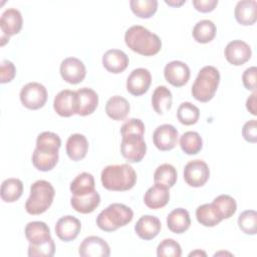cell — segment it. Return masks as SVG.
Instances as JSON below:
<instances>
[{"instance_id": "obj_1", "label": "cell", "mask_w": 257, "mask_h": 257, "mask_svg": "<svg viewBox=\"0 0 257 257\" xmlns=\"http://www.w3.org/2000/svg\"><path fill=\"white\" fill-rule=\"evenodd\" d=\"M120 134L122 157L130 163L141 162L147 152V145L144 140V122L139 118H130L121 125Z\"/></svg>"}, {"instance_id": "obj_2", "label": "cell", "mask_w": 257, "mask_h": 257, "mask_svg": "<svg viewBox=\"0 0 257 257\" xmlns=\"http://www.w3.org/2000/svg\"><path fill=\"white\" fill-rule=\"evenodd\" d=\"M124 41L130 49L145 56L155 55L162 48L160 37L141 25L130 27L125 31Z\"/></svg>"}, {"instance_id": "obj_3", "label": "cell", "mask_w": 257, "mask_h": 257, "mask_svg": "<svg viewBox=\"0 0 257 257\" xmlns=\"http://www.w3.org/2000/svg\"><path fill=\"white\" fill-rule=\"evenodd\" d=\"M102 186L109 191L123 192L133 189L137 183V174L128 164L110 165L100 175Z\"/></svg>"}, {"instance_id": "obj_4", "label": "cell", "mask_w": 257, "mask_h": 257, "mask_svg": "<svg viewBox=\"0 0 257 257\" xmlns=\"http://www.w3.org/2000/svg\"><path fill=\"white\" fill-rule=\"evenodd\" d=\"M134 218L133 210L119 203H113L102 210L97 218L96 225L99 229L105 232H112L119 227H123L132 222Z\"/></svg>"}, {"instance_id": "obj_5", "label": "cell", "mask_w": 257, "mask_h": 257, "mask_svg": "<svg viewBox=\"0 0 257 257\" xmlns=\"http://www.w3.org/2000/svg\"><path fill=\"white\" fill-rule=\"evenodd\" d=\"M220 83L219 70L211 65L200 69L193 85L192 95L201 102H207L213 98Z\"/></svg>"}, {"instance_id": "obj_6", "label": "cell", "mask_w": 257, "mask_h": 257, "mask_svg": "<svg viewBox=\"0 0 257 257\" xmlns=\"http://www.w3.org/2000/svg\"><path fill=\"white\" fill-rule=\"evenodd\" d=\"M55 195L52 185L45 180H38L30 187V196L25 203V210L30 215H40L47 211Z\"/></svg>"}, {"instance_id": "obj_7", "label": "cell", "mask_w": 257, "mask_h": 257, "mask_svg": "<svg viewBox=\"0 0 257 257\" xmlns=\"http://www.w3.org/2000/svg\"><path fill=\"white\" fill-rule=\"evenodd\" d=\"M47 100V90L45 86L38 82H28L20 91L21 103L29 109L41 108Z\"/></svg>"}, {"instance_id": "obj_8", "label": "cell", "mask_w": 257, "mask_h": 257, "mask_svg": "<svg viewBox=\"0 0 257 257\" xmlns=\"http://www.w3.org/2000/svg\"><path fill=\"white\" fill-rule=\"evenodd\" d=\"M210 177L208 165L202 160H194L189 162L184 169L185 182L194 188L204 186Z\"/></svg>"}, {"instance_id": "obj_9", "label": "cell", "mask_w": 257, "mask_h": 257, "mask_svg": "<svg viewBox=\"0 0 257 257\" xmlns=\"http://www.w3.org/2000/svg\"><path fill=\"white\" fill-rule=\"evenodd\" d=\"M59 70L62 79L70 84L81 82L86 75L85 65L75 57H67L62 60Z\"/></svg>"}, {"instance_id": "obj_10", "label": "cell", "mask_w": 257, "mask_h": 257, "mask_svg": "<svg viewBox=\"0 0 257 257\" xmlns=\"http://www.w3.org/2000/svg\"><path fill=\"white\" fill-rule=\"evenodd\" d=\"M179 133L172 124L159 125L153 134V142L157 149L166 152L173 150L178 143Z\"/></svg>"}, {"instance_id": "obj_11", "label": "cell", "mask_w": 257, "mask_h": 257, "mask_svg": "<svg viewBox=\"0 0 257 257\" xmlns=\"http://www.w3.org/2000/svg\"><path fill=\"white\" fill-rule=\"evenodd\" d=\"M189 66L180 60H173L166 64L164 69V75L166 80L176 87L185 85L190 78Z\"/></svg>"}, {"instance_id": "obj_12", "label": "cell", "mask_w": 257, "mask_h": 257, "mask_svg": "<svg viewBox=\"0 0 257 257\" xmlns=\"http://www.w3.org/2000/svg\"><path fill=\"white\" fill-rule=\"evenodd\" d=\"M151 82V72L146 68H137L130 73L126 79V89L131 94L139 96L149 90Z\"/></svg>"}, {"instance_id": "obj_13", "label": "cell", "mask_w": 257, "mask_h": 257, "mask_svg": "<svg viewBox=\"0 0 257 257\" xmlns=\"http://www.w3.org/2000/svg\"><path fill=\"white\" fill-rule=\"evenodd\" d=\"M78 253L82 257H108L110 249L102 238L88 236L79 245Z\"/></svg>"}, {"instance_id": "obj_14", "label": "cell", "mask_w": 257, "mask_h": 257, "mask_svg": "<svg viewBox=\"0 0 257 257\" xmlns=\"http://www.w3.org/2000/svg\"><path fill=\"white\" fill-rule=\"evenodd\" d=\"M227 61L235 66H239L247 62L252 54L251 47L242 40L230 41L224 51Z\"/></svg>"}, {"instance_id": "obj_15", "label": "cell", "mask_w": 257, "mask_h": 257, "mask_svg": "<svg viewBox=\"0 0 257 257\" xmlns=\"http://www.w3.org/2000/svg\"><path fill=\"white\" fill-rule=\"evenodd\" d=\"M55 112L63 117L76 114V91L64 89L56 94L53 100Z\"/></svg>"}, {"instance_id": "obj_16", "label": "cell", "mask_w": 257, "mask_h": 257, "mask_svg": "<svg viewBox=\"0 0 257 257\" xmlns=\"http://www.w3.org/2000/svg\"><path fill=\"white\" fill-rule=\"evenodd\" d=\"M80 229V221L71 215L61 217L55 225V233L57 237L64 242L74 240L78 236Z\"/></svg>"}, {"instance_id": "obj_17", "label": "cell", "mask_w": 257, "mask_h": 257, "mask_svg": "<svg viewBox=\"0 0 257 257\" xmlns=\"http://www.w3.org/2000/svg\"><path fill=\"white\" fill-rule=\"evenodd\" d=\"M98 95L88 87H82L76 90V114L85 116L91 114L97 107Z\"/></svg>"}, {"instance_id": "obj_18", "label": "cell", "mask_w": 257, "mask_h": 257, "mask_svg": "<svg viewBox=\"0 0 257 257\" xmlns=\"http://www.w3.org/2000/svg\"><path fill=\"white\" fill-rule=\"evenodd\" d=\"M23 24L22 15L19 10L15 8L6 9L0 18V28L3 35L13 36L20 32Z\"/></svg>"}, {"instance_id": "obj_19", "label": "cell", "mask_w": 257, "mask_h": 257, "mask_svg": "<svg viewBox=\"0 0 257 257\" xmlns=\"http://www.w3.org/2000/svg\"><path fill=\"white\" fill-rule=\"evenodd\" d=\"M170 200L169 188L165 185L155 183V185L148 189L145 194L144 202L150 209H161L165 207Z\"/></svg>"}, {"instance_id": "obj_20", "label": "cell", "mask_w": 257, "mask_h": 257, "mask_svg": "<svg viewBox=\"0 0 257 257\" xmlns=\"http://www.w3.org/2000/svg\"><path fill=\"white\" fill-rule=\"evenodd\" d=\"M161 228V222L157 217L152 215H145L138 220L135 226V231L141 239L152 240L158 236Z\"/></svg>"}, {"instance_id": "obj_21", "label": "cell", "mask_w": 257, "mask_h": 257, "mask_svg": "<svg viewBox=\"0 0 257 257\" xmlns=\"http://www.w3.org/2000/svg\"><path fill=\"white\" fill-rule=\"evenodd\" d=\"M127 55L119 49H109L102 56V64L104 68L111 73H120L128 65Z\"/></svg>"}, {"instance_id": "obj_22", "label": "cell", "mask_w": 257, "mask_h": 257, "mask_svg": "<svg viewBox=\"0 0 257 257\" xmlns=\"http://www.w3.org/2000/svg\"><path fill=\"white\" fill-rule=\"evenodd\" d=\"M24 233L29 245L33 246L45 243L52 239L49 227L44 222L40 221L29 222L25 227Z\"/></svg>"}, {"instance_id": "obj_23", "label": "cell", "mask_w": 257, "mask_h": 257, "mask_svg": "<svg viewBox=\"0 0 257 257\" xmlns=\"http://www.w3.org/2000/svg\"><path fill=\"white\" fill-rule=\"evenodd\" d=\"M257 2L255 0H242L236 4L234 14L241 25H252L257 19Z\"/></svg>"}, {"instance_id": "obj_24", "label": "cell", "mask_w": 257, "mask_h": 257, "mask_svg": "<svg viewBox=\"0 0 257 257\" xmlns=\"http://www.w3.org/2000/svg\"><path fill=\"white\" fill-rule=\"evenodd\" d=\"M100 203V196L94 190L88 194L81 196H72L70 204L72 208L81 214H88L93 212Z\"/></svg>"}, {"instance_id": "obj_25", "label": "cell", "mask_w": 257, "mask_h": 257, "mask_svg": "<svg viewBox=\"0 0 257 257\" xmlns=\"http://www.w3.org/2000/svg\"><path fill=\"white\" fill-rule=\"evenodd\" d=\"M88 142L81 134L71 135L66 142V154L70 160L78 162L82 160L87 153Z\"/></svg>"}, {"instance_id": "obj_26", "label": "cell", "mask_w": 257, "mask_h": 257, "mask_svg": "<svg viewBox=\"0 0 257 257\" xmlns=\"http://www.w3.org/2000/svg\"><path fill=\"white\" fill-rule=\"evenodd\" d=\"M167 225L170 231L176 234H182L187 231L191 225L189 212L183 208L174 209L167 217Z\"/></svg>"}, {"instance_id": "obj_27", "label": "cell", "mask_w": 257, "mask_h": 257, "mask_svg": "<svg viewBox=\"0 0 257 257\" xmlns=\"http://www.w3.org/2000/svg\"><path fill=\"white\" fill-rule=\"evenodd\" d=\"M130 109L131 106L128 101L120 95L111 96L105 104V112L113 120L124 119L127 116Z\"/></svg>"}, {"instance_id": "obj_28", "label": "cell", "mask_w": 257, "mask_h": 257, "mask_svg": "<svg viewBox=\"0 0 257 257\" xmlns=\"http://www.w3.org/2000/svg\"><path fill=\"white\" fill-rule=\"evenodd\" d=\"M196 218L205 227H214L223 220L213 202L199 206L196 210Z\"/></svg>"}, {"instance_id": "obj_29", "label": "cell", "mask_w": 257, "mask_h": 257, "mask_svg": "<svg viewBox=\"0 0 257 257\" xmlns=\"http://www.w3.org/2000/svg\"><path fill=\"white\" fill-rule=\"evenodd\" d=\"M173 102V96L171 90L165 86H158L152 95V105L158 114H164L170 110Z\"/></svg>"}, {"instance_id": "obj_30", "label": "cell", "mask_w": 257, "mask_h": 257, "mask_svg": "<svg viewBox=\"0 0 257 257\" xmlns=\"http://www.w3.org/2000/svg\"><path fill=\"white\" fill-rule=\"evenodd\" d=\"M61 147L60 138L52 132H43L38 135L36 140V148L40 153L44 154H58L59 148Z\"/></svg>"}, {"instance_id": "obj_31", "label": "cell", "mask_w": 257, "mask_h": 257, "mask_svg": "<svg viewBox=\"0 0 257 257\" xmlns=\"http://www.w3.org/2000/svg\"><path fill=\"white\" fill-rule=\"evenodd\" d=\"M23 193V183L19 179L10 178L3 181L1 185V199L6 203L16 202Z\"/></svg>"}, {"instance_id": "obj_32", "label": "cell", "mask_w": 257, "mask_h": 257, "mask_svg": "<svg viewBox=\"0 0 257 257\" xmlns=\"http://www.w3.org/2000/svg\"><path fill=\"white\" fill-rule=\"evenodd\" d=\"M193 37L199 43H208L216 36V26L213 21L204 19L199 21L193 28Z\"/></svg>"}, {"instance_id": "obj_33", "label": "cell", "mask_w": 257, "mask_h": 257, "mask_svg": "<svg viewBox=\"0 0 257 257\" xmlns=\"http://www.w3.org/2000/svg\"><path fill=\"white\" fill-rule=\"evenodd\" d=\"M72 196H81L94 191V178L89 173H81L70 184Z\"/></svg>"}, {"instance_id": "obj_34", "label": "cell", "mask_w": 257, "mask_h": 257, "mask_svg": "<svg viewBox=\"0 0 257 257\" xmlns=\"http://www.w3.org/2000/svg\"><path fill=\"white\" fill-rule=\"evenodd\" d=\"M180 146L187 155H196L203 148V141L197 132H186L181 136Z\"/></svg>"}, {"instance_id": "obj_35", "label": "cell", "mask_w": 257, "mask_h": 257, "mask_svg": "<svg viewBox=\"0 0 257 257\" xmlns=\"http://www.w3.org/2000/svg\"><path fill=\"white\" fill-rule=\"evenodd\" d=\"M177 170L170 164H163L159 166L154 173L155 183L162 184L168 188H172L177 182Z\"/></svg>"}, {"instance_id": "obj_36", "label": "cell", "mask_w": 257, "mask_h": 257, "mask_svg": "<svg viewBox=\"0 0 257 257\" xmlns=\"http://www.w3.org/2000/svg\"><path fill=\"white\" fill-rule=\"evenodd\" d=\"M177 117L182 124L192 125L198 121L200 117V110L195 104L189 101L182 102L178 107Z\"/></svg>"}, {"instance_id": "obj_37", "label": "cell", "mask_w": 257, "mask_h": 257, "mask_svg": "<svg viewBox=\"0 0 257 257\" xmlns=\"http://www.w3.org/2000/svg\"><path fill=\"white\" fill-rule=\"evenodd\" d=\"M130 6L135 15L140 18L152 17L158 9L157 0H131Z\"/></svg>"}, {"instance_id": "obj_38", "label": "cell", "mask_w": 257, "mask_h": 257, "mask_svg": "<svg viewBox=\"0 0 257 257\" xmlns=\"http://www.w3.org/2000/svg\"><path fill=\"white\" fill-rule=\"evenodd\" d=\"M58 162V154H44L37 150H34L32 154V164L33 166L42 172L51 171Z\"/></svg>"}, {"instance_id": "obj_39", "label": "cell", "mask_w": 257, "mask_h": 257, "mask_svg": "<svg viewBox=\"0 0 257 257\" xmlns=\"http://www.w3.org/2000/svg\"><path fill=\"white\" fill-rule=\"evenodd\" d=\"M213 204L218 209L223 220L232 217L237 210L235 199L229 195H220L216 197L213 201Z\"/></svg>"}, {"instance_id": "obj_40", "label": "cell", "mask_w": 257, "mask_h": 257, "mask_svg": "<svg viewBox=\"0 0 257 257\" xmlns=\"http://www.w3.org/2000/svg\"><path fill=\"white\" fill-rule=\"evenodd\" d=\"M257 213L254 210H246L242 212L238 218V226L241 231L247 235L256 234Z\"/></svg>"}, {"instance_id": "obj_41", "label": "cell", "mask_w": 257, "mask_h": 257, "mask_svg": "<svg viewBox=\"0 0 257 257\" xmlns=\"http://www.w3.org/2000/svg\"><path fill=\"white\" fill-rule=\"evenodd\" d=\"M157 255L158 257H180L182 248L174 239H165L158 245Z\"/></svg>"}, {"instance_id": "obj_42", "label": "cell", "mask_w": 257, "mask_h": 257, "mask_svg": "<svg viewBox=\"0 0 257 257\" xmlns=\"http://www.w3.org/2000/svg\"><path fill=\"white\" fill-rule=\"evenodd\" d=\"M55 253V244L52 239L49 241L33 246H28V256L29 257H51Z\"/></svg>"}, {"instance_id": "obj_43", "label": "cell", "mask_w": 257, "mask_h": 257, "mask_svg": "<svg viewBox=\"0 0 257 257\" xmlns=\"http://www.w3.org/2000/svg\"><path fill=\"white\" fill-rule=\"evenodd\" d=\"M16 74V67L15 65L7 59H4L1 62L0 66V81L1 83L10 82Z\"/></svg>"}, {"instance_id": "obj_44", "label": "cell", "mask_w": 257, "mask_h": 257, "mask_svg": "<svg viewBox=\"0 0 257 257\" xmlns=\"http://www.w3.org/2000/svg\"><path fill=\"white\" fill-rule=\"evenodd\" d=\"M242 136L248 143L257 142V121L256 119H250L242 127Z\"/></svg>"}, {"instance_id": "obj_45", "label": "cell", "mask_w": 257, "mask_h": 257, "mask_svg": "<svg viewBox=\"0 0 257 257\" xmlns=\"http://www.w3.org/2000/svg\"><path fill=\"white\" fill-rule=\"evenodd\" d=\"M256 72H257V69H256L255 66H251L243 72L242 81H243V85L245 86L246 89L255 91V88H256Z\"/></svg>"}, {"instance_id": "obj_46", "label": "cell", "mask_w": 257, "mask_h": 257, "mask_svg": "<svg viewBox=\"0 0 257 257\" xmlns=\"http://www.w3.org/2000/svg\"><path fill=\"white\" fill-rule=\"evenodd\" d=\"M218 4V0H194L193 5L196 10L207 13L215 9Z\"/></svg>"}, {"instance_id": "obj_47", "label": "cell", "mask_w": 257, "mask_h": 257, "mask_svg": "<svg viewBox=\"0 0 257 257\" xmlns=\"http://www.w3.org/2000/svg\"><path fill=\"white\" fill-rule=\"evenodd\" d=\"M256 90L253 91V93L247 98L246 100V107L248 109V111L253 114V115H256L257 114V111H256Z\"/></svg>"}, {"instance_id": "obj_48", "label": "cell", "mask_w": 257, "mask_h": 257, "mask_svg": "<svg viewBox=\"0 0 257 257\" xmlns=\"http://www.w3.org/2000/svg\"><path fill=\"white\" fill-rule=\"evenodd\" d=\"M165 2H166L168 5H170V6H174V7H175V6H181L182 4H184V3L186 2V0L177 1V2H176V1H173V0H169V1H168V0H166Z\"/></svg>"}, {"instance_id": "obj_49", "label": "cell", "mask_w": 257, "mask_h": 257, "mask_svg": "<svg viewBox=\"0 0 257 257\" xmlns=\"http://www.w3.org/2000/svg\"><path fill=\"white\" fill-rule=\"evenodd\" d=\"M201 255L206 256V253H205L204 251H201V250H196V251H193V252H191V253L189 254L190 257H191V256H201Z\"/></svg>"}]
</instances>
